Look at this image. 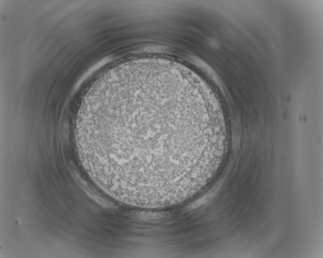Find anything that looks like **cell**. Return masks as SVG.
<instances>
[{
	"label": "cell",
	"instance_id": "1",
	"mask_svg": "<svg viewBox=\"0 0 323 258\" xmlns=\"http://www.w3.org/2000/svg\"><path fill=\"white\" fill-rule=\"evenodd\" d=\"M225 133L207 88L183 70L158 65L103 74L83 97L74 126L78 158L92 182L120 203L146 208L198 191Z\"/></svg>",
	"mask_w": 323,
	"mask_h": 258
}]
</instances>
